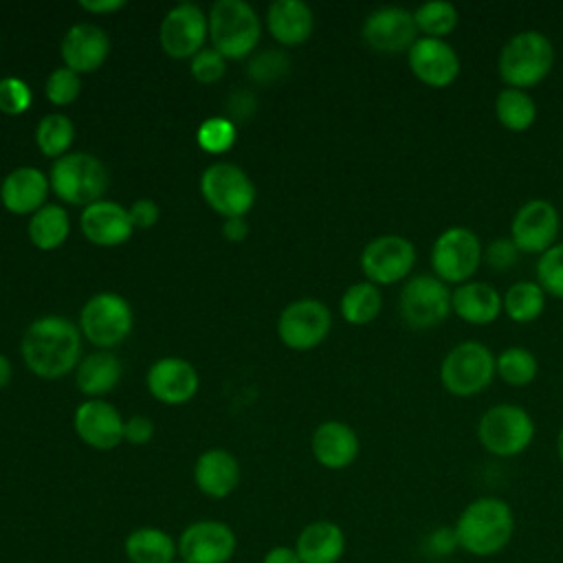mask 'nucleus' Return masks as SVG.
<instances>
[{
    "label": "nucleus",
    "instance_id": "15",
    "mask_svg": "<svg viewBox=\"0 0 563 563\" xmlns=\"http://www.w3.org/2000/svg\"><path fill=\"white\" fill-rule=\"evenodd\" d=\"M361 35L372 51L389 55L407 53L420 37L413 22V11L396 4L374 9L363 20Z\"/></svg>",
    "mask_w": 563,
    "mask_h": 563
},
{
    "label": "nucleus",
    "instance_id": "40",
    "mask_svg": "<svg viewBox=\"0 0 563 563\" xmlns=\"http://www.w3.org/2000/svg\"><path fill=\"white\" fill-rule=\"evenodd\" d=\"M79 90H81L79 75L66 66L55 68L46 79V97L57 106H66L75 101Z\"/></svg>",
    "mask_w": 563,
    "mask_h": 563
},
{
    "label": "nucleus",
    "instance_id": "48",
    "mask_svg": "<svg viewBox=\"0 0 563 563\" xmlns=\"http://www.w3.org/2000/svg\"><path fill=\"white\" fill-rule=\"evenodd\" d=\"M262 563H301L292 545H273L264 552Z\"/></svg>",
    "mask_w": 563,
    "mask_h": 563
},
{
    "label": "nucleus",
    "instance_id": "8",
    "mask_svg": "<svg viewBox=\"0 0 563 563\" xmlns=\"http://www.w3.org/2000/svg\"><path fill=\"white\" fill-rule=\"evenodd\" d=\"M260 18L244 0H218L209 13V35L222 57H246L260 40Z\"/></svg>",
    "mask_w": 563,
    "mask_h": 563
},
{
    "label": "nucleus",
    "instance_id": "4",
    "mask_svg": "<svg viewBox=\"0 0 563 563\" xmlns=\"http://www.w3.org/2000/svg\"><path fill=\"white\" fill-rule=\"evenodd\" d=\"M495 376V354L482 341H462L453 345L440 365L442 387L457 398H471L486 391Z\"/></svg>",
    "mask_w": 563,
    "mask_h": 563
},
{
    "label": "nucleus",
    "instance_id": "23",
    "mask_svg": "<svg viewBox=\"0 0 563 563\" xmlns=\"http://www.w3.org/2000/svg\"><path fill=\"white\" fill-rule=\"evenodd\" d=\"M345 545V532L336 521L314 519L299 530L292 548L301 563H339Z\"/></svg>",
    "mask_w": 563,
    "mask_h": 563
},
{
    "label": "nucleus",
    "instance_id": "38",
    "mask_svg": "<svg viewBox=\"0 0 563 563\" xmlns=\"http://www.w3.org/2000/svg\"><path fill=\"white\" fill-rule=\"evenodd\" d=\"M537 284L556 299H563V242H556L537 262Z\"/></svg>",
    "mask_w": 563,
    "mask_h": 563
},
{
    "label": "nucleus",
    "instance_id": "2",
    "mask_svg": "<svg viewBox=\"0 0 563 563\" xmlns=\"http://www.w3.org/2000/svg\"><path fill=\"white\" fill-rule=\"evenodd\" d=\"M81 352V336L73 321L48 314L35 319L22 336V356L26 367L42 378L68 374Z\"/></svg>",
    "mask_w": 563,
    "mask_h": 563
},
{
    "label": "nucleus",
    "instance_id": "39",
    "mask_svg": "<svg viewBox=\"0 0 563 563\" xmlns=\"http://www.w3.org/2000/svg\"><path fill=\"white\" fill-rule=\"evenodd\" d=\"M235 141V125L229 119L211 117L198 128V145L211 154L227 152Z\"/></svg>",
    "mask_w": 563,
    "mask_h": 563
},
{
    "label": "nucleus",
    "instance_id": "50",
    "mask_svg": "<svg viewBox=\"0 0 563 563\" xmlns=\"http://www.w3.org/2000/svg\"><path fill=\"white\" fill-rule=\"evenodd\" d=\"M79 4H81L86 11L106 13V11H117V9H121L125 2H123V0H79Z\"/></svg>",
    "mask_w": 563,
    "mask_h": 563
},
{
    "label": "nucleus",
    "instance_id": "29",
    "mask_svg": "<svg viewBox=\"0 0 563 563\" xmlns=\"http://www.w3.org/2000/svg\"><path fill=\"white\" fill-rule=\"evenodd\" d=\"M123 554L130 563H174L178 559V543L163 528L141 526L125 537Z\"/></svg>",
    "mask_w": 563,
    "mask_h": 563
},
{
    "label": "nucleus",
    "instance_id": "24",
    "mask_svg": "<svg viewBox=\"0 0 563 563\" xmlns=\"http://www.w3.org/2000/svg\"><path fill=\"white\" fill-rule=\"evenodd\" d=\"M84 235L99 246H117L132 233V220L125 207L112 200H97L81 211Z\"/></svg>",
    "mask_w": 563,
    "mask_h": 563
},
{
    "label": "nucleus",
    "instance_id": "16",
    "mask_svg": "<svg viewBox=\"0 0 563 563\" xmlns=\"http://www.w3.org/2000/svg\"><path fill=\"white\" fill-rule=\"evenodd\" d=\"M332 325L328 306L319 299H297L288 303L277 321L279 339L292 350H310L319 345Z\"/></svg>",
    "mask_w": 563,
    "mask_h": 563
},
{
    "label": "nucleus",
    "instance_id": "35",
    "mask_svg": "<svg viewBox=\"0 0 563 563\" xmlns=\"http://www.w3.org/2000/svg\"><path fill=\"white\" fill-rule=\"evenodd\" d=\"M413 22L422 37L444 40L457 29L460 11L449 0H429L413 9Z\"/></svg>",
    "mask_w": 563,
    "mask_h": 563
},
{
    "label": "nucleus",
    "instance_id": "11",
    "mask_svg": "<svg viewBox=\"0 0 563 563\" xmlns=\"http://www.w3.org/2000/svg\"><path fill=\"white\" fill-rule=\"evenodd\" d=\"M200 191L205 200L224 218L244 216L255 202L251 178L231 163H213L202 172Z\"/></svg>",
    "mask_w": 563,
    "mask_h": 563
},
{
    "label": "nucleus",
    "instance_id": "44",
    "mask_svg": "<svg viewBox=\"0 0 563 563\" xmlns=\"http://www.w3.org/2000/svg\"><path fill=\"white\" fill-rule=\"evenodd\" d=\"M288 70V59L282 51H264L255 55L249 64V75L262 84L277 79Z\"/></svg>",
    "mask_w": 563,
    "mask_h": 563
},
{
    "label": "nucleus",
    "instance_id": "49",
    "mask_svg": "<svg viewBox=\"0 0 563 563\" xmlns=\"http://www.w3.org/2000/svg\"><path fill=\"white\" fill-rule=\"evenodd\" d=\"M246 231H249V224H246V220H244V216H235V218H227V222H224V227H222V233H224V238H229V240H242L244 235H246Z\"/></svg>",
    "mask_w": 563,
    "mask_h": 563
},
{
    "label": "nucleus",
    "instance_id": "18",
    "mask_svg": "<svg viewBox=\"0 0 563 563\" xmlns=\"http://www.w3.org/2000/svg\"><path fill=\"white\" fill-rule=\"evenodd\" d=\"M207 29L209 22L202 9L194 2H180L161 22V46L172 57H194L205 44Z\"/></svg>",
    "mask_w": 563,
    "mask_h": 563
},
{
    "label": "nucleus",
    "instance_id": "41",
    "mask_svg": "<svg viewBox=\"0 0 563 563\" xmlns=\"http://www.w3.org/2000/svg\"><path fill=\"white\" fill-rule=\"evenodd\" d=\"M519 249L515 246V242L510 238H495L490 242L484 244V253H482V262L497 273H506L510 268L517 266L519 262Z\"/></svg>",
    "mask_w": 563,
    "mask_h": 563
},
{
    "label": "nucleus",
    "instance_id": "5",
    "mask_svg": "<svg viewBox=\"0 0 563 563\" xmlns=\"http://www.w3.org/2000/svg\"><path fill=\"white\" fill-rule=\"evenodd\" d=\"M532 416L515 402H497L477 420V440L495 457L521 455L534 440Z\"/></svg>",
    "mask_w": 563,
    "mask_h": 563
},
{
    "label": "nucleus",
    "instance_id": "21",
    "mask_svg": "<svg viewBox=\"0 0 563 563\" xmlns=\"http://www.w3.org/2000/svg\"><path fill=\"white\" fill-rule=\"evenodd\" d=\"M310 446L314 460L321 466L330 471H341L354 464V460L358 457L361 442L350 424L341 420H325L314 429Z\"/></svg>",
    "mask_w": 563,
    "mask_h": 563
},
{
    "label": "nucleus",
    "instance_id": "42",
    "mask_svg": "<svg viewBox=\"0 0 563 563\" xmlns=\"http://www.w3.org/2000/svg\"><path fill=\"white\" fill-rule=\"evenodd\" d=\"M31 106V88L18 77L0 79V110L7 114H20Z\"/></svg>",
    "mask_w": 563,
    "mask_h": 563
},
{
    "label": "nucleus",
    "instance_id": "13",
    "mask_svg": "<svg viewBox=\"0 0 563 563\" xmlns=\"http://www.w3.org/2000/svg\"><path fill=\"white\" fill-rule=\"evenodd\" d=\"M178 559L185 563H229L238 552L233 528L220 519H198L176 539Z\"/></svg>",
    "mask_w": 563,
    "mask_h": 563
},
{
    "label": "nucleus",
    "instance_id": "22",
    "mask_svg": "<svg viewBox=\"0 0 563 563\" xmlns=\"http://www.w3.org/2000/svg\"><path fill=\"white\" fill-rule=\"evenodd\" d=\"M147 387L152 396L165 405L187 402L198 389V374L185 358H161L147 372Z\"/></svg>",
    "mask_w": 563,
    "mask_h": 563
},
{
    "label": "nucleus",
    "instance_id": "31",
    "mask_svg": "<svg viewBox=\"0 0 563 563\" xmlns=\"http://www.w3.org/2000/svg\"><path fill=\"white\" fill-rule=\"evenodd\" d=\"M545 290L530 279H519L501 295V308L515 323H532L545 310Z\"/></svg>",
    "mask_w": 563,
    "mask_h": 563
},
{
    "label": "nucleus",
    "instance_id": "53",
    "mask_svg": "<svg viewBox=\"0 0 563 563\" xmlns=\"http://www.w3.org/2000/svg\"><path fill=\"white\" fill-rule=\"evenodd\" d=\"M174 563H185V561H180V559H176V561H174Z\"/></svg>",
    "mask_w": 563,
    "mask_h": 563
},
{
    "label": "nucleus",
    "instance_id": "1",
    "mask_svg": "<svg viewBox=\"0 0 563 563\" xmlns=\"http://www.w3.org/2000/svg\"><path fill=\"white\" fill-rule=\"evenodd\" d=\"M453 530L460 550L477 559H488L506 550L512 541L515 512L506 499L482 495L462 508Z\"/></svg>",
    "mask_w": 563,
    "mask_h": 563
},
{
    "label": "nucleus",
    "instance_id": "9",
    "mask_svg": "<svg viewBox=\"0 0 563 563\" xmlns=\"http://www.w3.org/2000/svg\"><path fill=\"white\" fill-rule=\"evenodd\" d=\"M400 319L411 330H429L449 319L451 288L433 273H418L405 279L398 295Z\"/></svg>",
    "mask_w": 563,
    "mask_h": 563
},
{
    "label": "nucleus",
    "instance_id": "45",
    "mask_svg": "<svg viewBox=\"0 0 563 563\" xmlns=\"http://www.w3.org/2000/svg\"><path fill=\"white\" fill-rule=\"evenodd\" d=\"M224 57L216 48H200L191 57V73L198 81L211 84L224 75Z\"/></svg>",
    "mask_w": 563,
    "mask_h": 563
},
{
    "label": "nucleus",
    "instance_id": "33",
    "mask_svg": "<svg viewBox=\"0 0 563 563\" xmlns=\"http://www.w3.org/2000/svg\"><path fill=\"white\" fill-rule=\"evenodd\" d=\"M68 229V216L59 205H44L29 220V238L42 251L57 249L66 240Z\"/></svg>",
    "mask_w": 563,
    "mask_h": 563
},
{
    "label": "nucleus",
    "instance_id": "25",
    "mask_svg": "<svg viewBox=\"0 0 563 563\" xmlns=\"http://www.w3.org/2000/svg\"><path fill=\"white\" fill-rule=\"evenodd\" d=\"M194 482L202 495L224 499L240 484V464L227 449H209L194 464Z\"/></svg>",
    "mask_w": 563,
    "mask_h": 563
},
{
    "label": "nucleus",
    "instance_id": "7",
    "mask_svg": "<svg viewBox=\"0 0 563 563\" xmlns=\"http://www.w3.org/2000/svg\"><path fill=\"white\" fill-rule=\"evenodd\" d=\"M51 187L62 200L88 207L108 189V169L88 152L64 154L51 167Z\"/></svg>",
    "mask_w": 563,
    "mask_h": 563
},
{
    "label": "nucleus",
    "instance_id": "36",
    "mask_svg": "<svg viewBox=\"0 0 563 563\" xmlns=\"http://www.w3.org/2000/svg\"><path fill=\"white\" fill-rule=\"evenodd\" d=\"M495 369L497 376L510 385V387H526L537 378L539 372V361L537 356L523 347V345H510L504 347L495 356Z\"/></svg>",
    "mask_w": 563,
    "mask_h": 563
},
{
    "label": "nucleus",
    "instance_id": "20",
    "mask_svg": "<svg viewBox=\"0 0 563 563\" xmlns=\"http://www.w3.org/2000/svg\"><path fill=\"white\" fill-rule=\"evenodd\" d=\"M110 51V40L106 31L90 22L73 24L62 40V57L66 68L79 73L97 70Z\"/></svg>",
    "mask_w": 563,
    "mask_h": 563
},
{
    "label": "nucleus",
    "instance_id": "43",
    "mask_svg": "<svg viewBox=\"0 0 563 563\" xmlns=\"http://www.w3.org/2000/svg\"><path fill=\"white\" fill-rule=\"evenodd\" d=\"M460 550L453 526H438L422 537V552L429 559H449Z\"/></svg>",
    "mask_w": 563,
    "mask_h": 563
},
{
    "label": "nucleus",
    "instance_id": "26",
    "mask_svg": "<svg viewBox=\"0 0 563 563\" xmlns=\"http://www.w3.org/2000/svg\"><path fill=\"white\" fill-rule=\"evenodd\" d=\"M451 310L471 325H488L504 312L501 292L488 282H464L451 290Z\"/></svg>",
    "mask_w": 563,
    "mask_h": 563
},
{
    "label": "nucleus",
    "instance_id": "19",
    "mask_svg": "<svg viewBox=\"0 0 563 563\" xmlns=\"http://www.w3.org/2000/svg\"><path fill=\"white\" fill-rule=\"evenodd\" d=\"M77 435L92 449L110 451L123 440L125 420L106 400H86L77 407L73 418Z\"/></svg>",
    "mask_w": 563,
    "mask_h": 563
},
{
    "label": "nucleus",
    "instance_id": "46",
    "mask_svg": "<svg viewBox=\"0 0 563 563\" xmlns=\"http://www.w3.org/2000/svg\"><path fill=\"white\" fill-rule=\"evenodd\" d=\"M152 435H154V424L145 416H132L123 424V440H128L130 444H145L152 440Z\"/></svg>",
    "mask_w": 563,
    "mask_h": 563
},
{
    "label": "nucleus",
    "instance_id": "52",
    "mask_svg": "<svg viewBox=\"0 0 563 563\" xmlns=\"http://www.w3.org/2000/svg\"><path fill=\"white\" fill-rule=\"evenodd\" d=\"M556 455H559V462L563 464V427L556 433Z\"/></svg>",
    "mask_w": 563,
    "mask_h": 563
},
{
    "label": "nucleus",
    "instance_id": "34",
    "mask_svg": "<svg viewBox=\"0 0 563 563\" xmlns=\"http://www.w3.org/2000/svg\"><path fill=\"white\" fill-rule=\"evenodd\" d=\"M383 308V295L372 282L352 284L341 297V314L352 325H365L378 317Z\"/></svg>",
    "mask_w": 563,
    "mask_h": 563
},
{
    "label": "nucleus",
    "instance_id": "6",
    "mask_svg": "<svg viewBox=\"0 0 563 563\" xmlns=\"http://www.w3.org/2000/svg\"><path fill=\"white\" fill-rule=\"evenodd\" d=\"M482 253L484 244L473 229L462 224L446 227L431 244V271L444 284L460 286L473 279L482 266Z\"/></svg>",
    "mask_w": 563,
    "mask_h": 563
},
{
    "label": "nucleus",
    "instance_id": "51",
    "mask_svg": "<svg viewBox=\"0 0 563 563\" xmlns=\"http://www.w3.org/2000/svg\"><path fill=\"white\" fill-rule=\"evenodd\" d=\"M9 378H11V363L4 354H0V389L9 383Z\"/></svg>",
    "mask_w": 563,
    "mask_h": 563
},
{
    "label": "nucleus",
    "instance_id": "37",
    "mask_svg": "<svg viewBox=\"0 0 563 563\" xmlns=\"http://www.w3.org/2000/svg\"><path fill=\"white\" fill-rule=\"evenodd\" d=\"M73 136H75L73 121L66 114H59V112L46 114L37 123V130H35L37 147L42 150V154H46L51 158L64 156V152L73 143Z\"/></svg>",
    "mask_w": 563,
    "mask_h": 563
},
{
    "label": "nucleus",
    "instance_id": "27",
    "mask_svg": "<svg viewBox=\"0 0 563 563\" xmlns=\"http://www.w3.org/2000/svg\"><path fill=\"white\" fill-rule=\"evenodd\" d=\"M48 180L37 167H18L4 176L0 187L2 205L18 216L35 213L46 202Z\"/></svg>",
    "mask_w": 563,
    "mask_h": 563
},
{
    "label": "nucleus",
    "instance_id": "10",
    "mask_svg": "<svg viewBox=\"0 0 563 563\" xmlns=\"http://www.w3.org/2000/svg\"><path fill=\"white\" fill-rule=\"evenodd\" d=\"M416 264V246L409 238L385 233L369 240L361 251V271L367 282L389 286L409 277Z\"/></svg>",
    "mask_w": 563,
    "mask_h": 563
},
{
    "label": "nucleus",
    "instance_id": "17",
    "mask_svg": "<svg viewBox=\"0 0 563 563\" xmlns=\"http://www.w3.org/2000/svg\"><path fill=\"white\" fill-rule=\"evenodd\" d=\"M409 70L429 88H446L460 77V55L446 40L418 37L407 51Z\"/></svg>",
    "mask_w": 563,
    "mask_h": 563
},
{
    "label": "nucleus",
    "instance_id": "12",
    "mask_svg": "<svg viewBox=\"0 0 563 563\" xmlns=\"http://www.w3.org/2000/svg\"><path fill=\"white\" fill-rule=\"evenodd\" d=\"M79 325L90 343L99 347H112L130 334L132 308L117 292H99L84 303Z\"/></svg>",
    "mask_w": 563,
    "mask_h": 563
},
{
    "label": "nucleus",
    "instance_id": "14",
    "mask_svg": "<svg viewBox=\"0 0 563 563\" xmlns=\"http://www.w3.org/2000/svg\"><path fill=\"white\" fill-rule=\"evenodd\" d=\"M561 229L559 209L545 198H532L523 202L510 220V240L519 253L543 255L556 244Z\"/></svg>",
    "mask_w": 563,
    "mask_h": 563
},
{
    "label": "nucleus",
    "instance_id": "30",
    "mask_svg": "<svg viewBox=\"0 0 563 563\" xmlns=\"http://www.w3.org/2000/svg\"><path fill=\"white\" fill-rule=\"evenodd\" d=\"M121 378V361L110 352H92L77 367V387L88 396L108 394Z\"/></svg>",
    "mask_w": 563,
    "mask_h": 563
},
{
    "label": "nucleus",
    "instance_id": "32",
    "mask_svg": "<svg viewBox=\"0 0 563 563\" xmlns=\"http://www.w3.org/2000/svg\"><path fill=\"white\" fill-rule=\"evenodd\" d=\"M495 117L510 132H526L537 121V103L528 90L501 88L495 97Z\"/></svg>",
    "mask_w": 563,
    "mask_h": 563
},
{
    "label": "nucleus",
    "instance_id": "28",
    "mask_svg": "<svg viewBox=\"0 0 563 563\" xmlns=\"http://www.w3.org/2000/svg\"><path fill=\"white\" fill-rule=\"evenodd\" d=\"M273 37L282 44H301L310 37L314 18L303 0H275L266 11Z\"/></svg>",
    "mask_w": 563,
    "mask_h": 563
},
{
    "label": "nucleus",
    "instance_id": "47",
    "mask_svg": "<svg viewBox=\"0 0 563 563\" xmlns=\"http://www.w3.org/2000/svg\"><path fill=\"white\" fill-rule=\"evenodd\" d=\"M128 213H130L132 227H136V229H147V227H152V224L158 220V207H156V202L150 200V198L136 200V202L128 209Z\"/></svg>",
    "mask_w": 563,
    "mask_h": 563
},
{
    "label": "nucleus",
    "instance_id": "3",
    "mask_svg": "<svg viewBox=\"0 0 563 563\" xmlns=\"http://www.w3.org/2000/svg\"><path fill=\"white\" fill-rule=\"evenodd\" d=\"M554 66L552 40L537 29L510 35L497 57V70L508 88L528 90L541 84Z\"/></svg>",
    "mask_w": 563,
    "mask_h": 563
}]
</instances>
